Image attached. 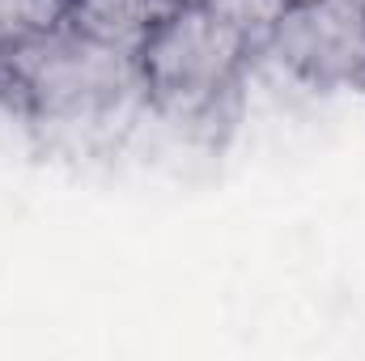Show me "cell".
Wrapping results in <instances>:
<instances>
[{
    "label": "cell",
    "instance_id": "3",
    "mask_svg": "<svg viewBox=\"0 0 365 361\" xmlns=\"http://www.w3.org/2000/svg\"><path fill=\"white\" fill-rule=\"evenodd\" d=\"M182 0H68L64 26L81 39L136 56L140 43L179 9Z\"/></svg>",
    "mask_w": 365,
    "mask_h": 361
},
{
    "label": "cell",
    "instance_id": "5",
    "mask_svg": "<svg viewBox=\"0 0 365 361\" xmlns=\"http://www.w3.org/2000/svg\"><path fill=\"white\" fill-rule=\"evenodd\" d=\"M289 4H310V0H289Z\"/></svg>",
    "mask_w": 365,
    "mask_h": 361
},
{
    "label": "cell",
    "instance_id": "1",
    "mask_svg": "<svg viewBox=\"0 0 365 361\" xmlns=\"http://www.w3.org/2000/svg\"><path fill=\"white\" fill-rule=\"evenodd\" d=\"M255 43L238 34L204 0H182L179 9L140 43L136 73L145 90L175 115L204 111L221 90L234 86Z\"/></svg>",
    "mask_w": 365,
    "mask_h": 361
},
{
    "label": "cell",
    "instance_id": "4",
    "mask_svg": "<svg viewBox=\"0 0 365 361\" xmlns=\"http://www.w3.org/2000/svg\"><path fill=\"white\" fill-rule=\"evenodd\" d=\"M212 13H221L238 34H247L255 47L272 39L280 17L289 13V0H204Z\"/></svg>",
    "mask_w": 365,
    "mask_h": 361
},
{
    "label": "cell",
    "instance_id": "2",
    "mask_svg": "<svg viewBox=\"0 0 365 361\" xmlns=\"http://www.w3.org/2000/svg\"><path fill=\"white\" fill-rule=\"evenodd\" d=\"M276 51L306 77H361L365 73V0L289 4L272 30Z\"/></svg>",
    "mask_w": 365,
    "mask_h": 361
}]
</instances>
